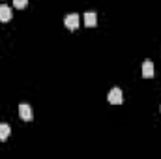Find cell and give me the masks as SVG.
I'll use <instances>...</instances> for the list:
<instances>
[{
    "instance_id": "1",
    "label": "cell",
    "mask_w": 161,
    "mask_h": 159,
    "mask_svg": "<svg viewBox=\"0 0 161 159\" xmlns=\"http://www.w3.org/2000/svg\"><path fill=\"white\" fill-rule=\"evenodd\" d=\"M64 25H66V28H68V30H77V28H79V15H77V13L66 15Z\"/></svg>"
},
{
    "instance_id": "8",
    "label": "cell",
    "mask_w": 161,
    "mask_h": 159,
    "mask_svg": "<svg viewBox=\"0 0 161 159\" xmlns=\"http://www.w3.org/2000/svg\"><path fill=\"white\" fill-rule=\"evenodd\" d=\"M26 4H28V0H13V6H15L17 9H25Z\"/></svg>"
},
{
    "instance_id": "6",
    "label": "cell",
    "mask_w": 161,
    "mask_h": 159,
    "mask_svg": "<svg viewBox=\"0 0 161 159\" xmlns=\"http://www.w3.org/2000/svg\"><path fill=\"white\" fill-rule=\"evenodd\" d=\"M0 21H2V23L11 21V8H9V6H6V4H2V6H0Z\"/></svg>"
},
{
    "instance_id": "4",
    "label": "cell",
    "mask_w": 161,
    "mask_h": 159,
    "mask_svg": "<svg viewBox=\"0 0 161 159\" xmlns=\"http://www.w3.org/2000/svg\"><path fill=\"white\" fill-rule=\"evenodd\" d=\"M96 25H97V15H96L94 11H86V13H84V26L94 28Z\"/></svg>"
},
{
    "instance_id": "2",
    "label": "cell",
    "mask_w": 161,
    "mask_h": 159,
    "mask_svg": "<svg viewBox=\"0 0 161 159\" xmlns=\"http://www.w3.org/2000/svg\"><path fill=\"white\" fill-rule=\"evenodd\" d=\"M19 116L25 120V122H32L34 114H32V109H30V105H26V103L19 105Z\"/></svg>"
},
{
    "instance_id": "3",
    "label": "cell",
    "mask_w": 161,
    "mask_h": 159,
    "mask_svg": "<svg viewBox=\"0 0 161 159\" xmlns=\"http://www.w3.org/2000/svg\"><path fill=\"white\" fill-rule=\"evenodd\" d=\"M107 99H109V103H113V105H120L122 103V90L120 88H113V90L107 94Z\"/></svg>"
},
{
    "instance_id": "7",
    "label": "cell",
    "mask_w": 161,
    "mask_h": 159,
    "mask_svg": "<svg viewBox=\"0 0 161 159\" xmlns=\"http://www.w3.org/2000/svg\"><path fill=\"white\" fill-rule=\"evenodd\" d=\"M11 133V127L8 123H0V140H6Z\"/></svg>"
},
{
    "instance_id": "5",
    "label": "cell",
    "mask_w": 161,
    "mask_h": 159,
    "mask_svg": "<svg viewBox=\"0 0 161 159\" xmlns=\"http://www.w3.org/2000/svg\"><path fill=\"white\" fill-rule=\"evenodd\" d=\"M154 73H156V71H154V64H152L150 60H146V62L142 64V77H144V79H152Z\"/></svg>"
}]
</instances>
